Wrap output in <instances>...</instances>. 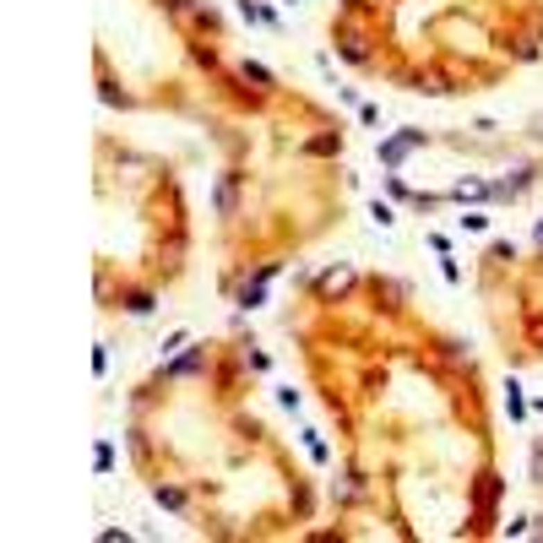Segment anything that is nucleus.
Segmentation results:
<instances>
[{"label": "nucleus", "instance_id": "obj_1", "mask_svg": "<svg viewBox=\"0 0 543 543\" xmlns=\"http://www.w3.org/2000/svg\"><path fill=\"white\" fill-rule=\"evenodd\" d=\"M413 141H424L418 130H408V136H397V141H386V147H381V158H386V163H397L402 153H408V147H413Z\"/></svg>", "mask_w": 543, "mask_h": 543}]
</instances>
